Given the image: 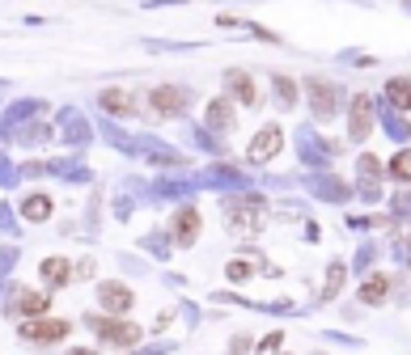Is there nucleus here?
Instances as JSON below:
<instances>
[{"label":"nucleus","instance_id":"nucleus-1","mask_svg":"<svg viewBox=\"0 0 411 355\" xmlns=\"http://www.w3.org/2000/svg\"><path fill=\"white\" fill-rule=\"evenodd\" d=\"M89 326L98 330L106 343H115V347H132V343H140V334H144L140 326H132V321H124V317H89Z\"/></svg>","mask_w":411,"mask_h":355},{"label":"nucleus","instance_id":"nucleus-2","mask_svg":"<svg viewBox=\"0 0 411 355\" xmlns=\"http://www.w3.org/2000/svg\"><path fill=\"white\" fill-rule=\"evenodd\" d=\"M309 110H314V119H331L335 110H340V85L314 76L309 81Z\"/></svg>","mask_w":411,"mask_h":355},{"label":"nucleus","instance_id":"nucleus-3","mask_svg":"<svg viewBox=\"0 0 411 355\" xmlns=\"http://www.w3.org/2000/svg\"><path fill=\"white\" fill-rule=\"evenodd\" d=\"M187 101H191V93H187V89H178V85L149 89V106H153L161 119H174V114H183V110H187Z\"/></svg>","mask_w":411,"mask_h":355},{"label":"nucleus","instance_id":"nucleus-4","mask_svg":"<svg viewBox=\"0 0 411 355\" xmlns=\"http://www.w3.org/2000/svg\"><path fill=\"white\" fill-rule=\"evenodd\" d=\"M280 148H284V127H280V123H268V127H263V132L246 144V157H250V161H272Z\"/></svg>","mask_w":411,"mask_h":355},{"label":"nucleus","instance_id":"nucleus-5","mask_svg":"<svg viewBox=\"0 0 411 355\" xmlns=\"http://www.w3.org/2000/svg\"><path fill=\"white\" fill-rule=\"evenodd\" d=\"M64 334H68V321L64 317H38V321L21 326V339H26V343H60Z\"/></svg>","mask_w":411,"mask_h":355},{"label":"nucleus","instance_id":"nucleus-6","mask_svg":"<svg viewBox=\"0 0 411 355\" xmlns=\"http://www.w3.org/2000/svg\"><path fill=\"white\" fill-rule=\"evenodd\" d=\"M348 132H352V140H365L369 132H373V97L369 93H356L352 97V106H348Z\"/></svg>","mask_w":411,"mask_h":355},{"label":"nucleus","instance_id":"nucleus-7","mask_svg":"<svg viewBox=\"0 0 411 355\" xmlns=\"http://www.w3.org/2000/svg\"><path fill=\"white\" fill-rule=\"evenodd\" d=\"M225 89H229V97L246 101V106H255V101H259L255 76H250V72H242V68H229V72H225Z\"/></svg>","mask_w":411,"mask_h":355},{"label":"nucleus","instance_id":"nucleus-8","mask_svg":"<svg viewBox=\"0 0 411 355\" xmlns=\"http://www.w3.org/2000/svg\"><path fill=\"white\" fill-rule=\"evenodd\" d=\"M98 300H102V309H106V313H128L136 296H132L128 284H102V288H98Z\"/></svg>","mask_w":411,"mask_h":355},{"label":"nucleus","instance_id":"nucleus-9","mask_svg":"<svg viewBox=\"0 0 411 355\" xmlns=\"http://www.w3.org/2000/svg\"><path fill=\"white\" fill-rule=\"evenodd\" d=\"M47 304H51V292H26V288H17V296H9V309L13 313H47Z\"/></svg>","mask_w":411,"mask_h":355},{"label":"nucleus","instance_id":"nucleus-10","mask_svg":"<svg viewBox=\"0 0 411 355\" xmlns=\"http://www.w3.org/2000/svg\"><path fill=\"white\" fill-rule=\"evenodd\" d=\"M196 237H200V212L196 208L174 212V241L178 245H196Z\"/></svg>","mask_w":411,"mask_h":355},{"label":"nucleus","instance_id":"nucleus-11","mask_svg":"<svg viewBox=\"0 0 411 355\" xmlns=\"http://www.w3.org/2000/svg\"><path fill=\"white\" fill-rule=\"evenodd\" d=\"M259 212H263L259 199H233V203H229V224H233V228H246V224L255 228V224H259Z\"/></svg>","mask_w":411,"mask_h":355},{"label":"nucleus","instance_id":"nucleus-12","mask_svg":"<svg viewBox=\"0 0 411 355\" xmlns=\"http://www.w3.org/2000/svg\"><path fill=\"white\" fill-rule=\"evenodd\" d=\"M208 127L212 132H229L233 127V101L229 97H212L208 101Z\"/></svg>","mask_w":411,"mask_h":355},{"label":"nucleus","instance_id":"nucleus-13","mask_svg":"<svg viewBox=\"0 0 411 355\" xmlns=\"http://www.w3.org/2000/svg\"><path fill=\"white\" fill-rule=\"evenodd\" d=\"M102 106H106L110 114H119V119H132V114H136V101H132L128 89H102Z\"/></svg>","mask_w":411,"mask_h":355},{"label":"nucleus","instance_id":"nucleus-14","mask_svg":"<svg viewBox=\"0 0 411 355\" xmlns=\"http://www.w3.org/2000/svg\"><path fill=\"white\" fill-rule=\"evenodd\" d=\"M386 296H390V275H369L365 284H360V300L365 304H386Z\"/></svg>","mask_w":411,"mask_h":355},{"label":"nucleus","instance_id":"nucleus-15","mask_svg":"<svg viewBox=\"0 0 411 355\" xmlns=\"http://www.w3.org/2000/svg\"><path fill=\"white\" fill-rule=\"evenodd\" d=\"M386 101H390L395 110H411V81H403V76L390 81V85H386Z\"/></svg>","mask_w":411,"mask_h":355},{"label":"nucleus","instance_id":"nucleus-16","mask_svg":"<svg viewBox=\"0 0 411 355\" xmlns=\"http://www.w3.org/2000/svg\"><path fill=\"white\" fill-rule=\"evenodd\" d=\"M344 275H348L344 262H331V267H327V284H322V296H327V300H335V296L344 292Z\"/></svg>","mask_w":411,"mask_h":355},{"label":"nucleus","instance_id":"nucleus-17","mask_svg":"<svg viewBox=\"0 0 411 355\" xmlns=\"http://www.w3.org/2000/svg\"><path fill=\"white\" fill-rule=\"evenodd\" d=\"M68 275H72V271H68L64 258H47V262H43V279H47L51 288H64V284H68Z\"/></svg>","mask_w":411,"mask_h":355},{"label":"nucleus","instance_id":"nucleus-18","mask_svg":"<svg viewBox=\"0 0 411 355\" xmlns=\"http://www.w3.org/2000/svg\"><path fill=\"white\" fill-rule=\"evenodd\" d=\"M21 216H26V220H47V216H51V199H47V195L26 199V203H21Z\"/></svg>","mask_w":411,"mask_h":355},{"label":"nucleus","instance_id":"nucleus-19","mask_svg":"<svg viewBox=\"0 0 411 355\" xmlns=\"http://www.w3.org/2000/svg\"><path fill=\"white\" fill-rule=\"evenodd\" d=\"M390 173H395V178H403V182H411V148H403L399 157L390 161Z\"/></svg>","mask_w":411,"mask_h":355},{"label":"nucleus","instance_id":"nucleus-20","mask_svg":"<svg viewBox=\"0 0 411 355\" xmlns=\"http://www.w3.org/2000/svg\"><path fill=\"white\" fill-rule=\"evenodd\" d=\"M276 89H280V106L288 110V106H293V101H297V85L288 81V76H276Z\"/></svg>","mask_w":411,"mask_h":355},{"label":"nucleus","instance_id":"nucleus-21","mask_svg":"<svg viewBox=\"0 0 411 355\" xmlns=\"http://www.w3.org/2000/svg\"><path fill=\"white\" fill-rule=\"evenodd\" d=\"M280 343H284V334H268V339H263V343H259V351H263V355H272V351L280 347Z\"/></svg>","mask_w":411,"mask_h":355},{"label":"nucleus","instance_id":"nucleus-22","mask_svg":"<svg viewBox=\"0 0 411 355\" xmlns=\"http://www.w3.org/2000/svg\"><path fill=\"white\" fill-rule=\"evenodd\" d=\"M246 275H250L246 262H229V279H246Z\"/></svg>","mask_w":411,"mask_h":355},{"label":"nucleus","instance_id":"nucleus-23","mask_svg":"<svg viewBox=\"0 0 411 355\" xmlns=\"http://www.w3.org/2000/svg\"><path fill=\"white\" fill-rule=\"evenodd\" d=\"M68 355H93V351H68Z\"/></svg>","mask_w":411,"mask_h":355}]
</instances>
